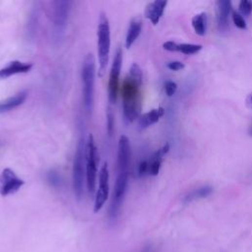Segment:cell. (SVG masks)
Here are the masks:
<instances>
[{"mask_svg":"<svg viewBox=\"0 0 252 252\" xmlns=\"http://www.w3.org/2000/svg\"><path fill=\"white\" fill-rule=\"evenodd\" d=\"M128 179H129L128 173L118 174V177L115 181L111 203L108 210V217L110 220H115L119 215L126 192H127Z\"/></svg>","mask_w":252,"mask_h":252,"instance_id":"obj_7","label":"cell"},{"mask_svg":"<svg viewBox=\"0 0 252 252\" xmlns=\"http://www.w3.org/2000/svg\"><path fill=\"white\" fill-rule=\"evenodd\" d=\"M109 193V172L107 162L104 163L99 174V188L96 192L94 212L98 213L104 207Z\"/></svg>","mask_w":252,"mask_h":252,"instance_id":"obj_10","label":"cell"},{"mask_svg":"<svg viewBox=\"0 0 252 252\" xmlns=\"http://www.w3.org/2000/svg\"><path fill=\"white\" fill-rule=\"evenodd\" d=\"M138 174L140 177L145 176L146 174H149V162L148 161H142L139 163L138 166Z\"/></svg>","mask_w":252,"mask_h":252,"instance_id":"obj_26","label":"cell"},{"mask_svg":"<svg viewBox=\"0 0 252 252\" xmlns=\"http://www.w3.org/2000/svg\"><path fill=\"white\" fill-rule=\"evenodd\" d=\"M28 97V92L27 91H21L17 93L16 95L0 102V113H5L8 111H11L18 107L22 106L26 99Z\"/></svg>","mask_w":252,"mask_h":252,"instance_id":"obj_15","label":"cell"},{"mask_svg":"<svg viewBox=\"0 0 252 252\" xmlns=\"http://www.w3.org/2000/svg\"><path fill=\"white\" fill-rule=\"evenodd\" d=\"M202 50V46L193 45V44H178L177 52L181 53L183 54H194Z\"/></svg>","mask_w":252,"mask_h":252,"instance_id":"obj_21","label":"cell"},{"mask_svg":"<svg viewBox=\"0 0 252 252\" xmlns=\"http://www.w3.org/2000/svg\"><path fill=\"white\" fill-rule=\"evenodd\" d=\"M232 12V2L230 0H219L216 3V15L219 29L224 31L229 25V16Z\"/></svg>","mask_w":252,"mask_h":252,"instance_id":"obj_13","label":"cell"},{"mask_svg":"<svg viewBox=\"0 0 252 252\" xmlns=\"http://www.w3.org/2000/svg\"><path fill=\"white\" fill-rule=\"evenodd\" d=\"M163 114H164V109L162 108H159L152 109L149 112L141 115L138 120L140 128L144 129V128H147V127H149V126L157 123Z\"/></svg>","mask_w":252,"mask_h":252,"instance_id":"obj_18","label":"cell"},{"mask_svg":"<svg viewBox=\"0 0 252 252\" xmlns=\"http://www.w3.org/2000/svg\"><path fill=\"white\" fill-rule=\"evenodd\" d=\"M95 78H96V62L92 54H87L84 59L82 67L83 82V103L86 111L90 114L94 105L95 93Z\"/></svg>","mask_w":252,"mask_h":252,"instance_id":"obj_2","label":"cell"},{"mask_svg":"<svg viewBox=\"0 0 252 252\" xmlns=\"http://www.w3.org/2000/svg\"><path fill=\"white\" fill-rule=\"evenodd\" d=\"M143 73L137 63H133L128 75L125 77L122 88V107L124 120L132 123L139 117L141 111V86Z\"/></svg>","mask_w":252,"mask_h":252,"instance_id":"obj_1","label":"cell"},{"mask_svg":"<svg viewBox=\"0 0 252 252\" xmlns=\"http://www.w3.org/2000/svg\"><path fill=\"white\" fill-rule=\"evenodd\" d=\"M33 67L32 63L22 62L19 60H13L6 66L0 69V79H6L17 74L28 73Z\"/></svg>","mask_w":252,"mask_h":252,"instance_id":"obj_12","label":"cell"},{"mask_svg":"<svg viewBox=\"0 0 252 252\" xmlns=\"http://www.w3.org/2000/svg\"><path fill=\"white\" fill-rule=\"evenodd\" d=\"M71 1H66V0H58V1L53 2V13H52V20H53V30H54V36L55 39L61 37L62 34L64 33L69 14L71 11Z\"/></svg>","mask_w":252,"mask_h":252,"instance_id":"obj_6","label":"cell"},{"mask_svg":"<svg viewBox=\"0 0 252 252\" xmlns=\"http://www.w3.org/2000/svg\"><path fill=\"white\" fill-rule=\"evenodd\" d=\"M249 135H250V136H252V124H251L250 128H249Z\"/></svg>","mask_w":252,"mask_h":252,"instance_id":"obj_31","label":"cell"},{"mask_svg":"<svg viewBox=\"0 0 252 252\" xmlns=\"http://www.w3.org/2000/svg\"><path fill=\"white\" fill-rule=\"evenodd\" d=\"M48 180H49L50 183H51L52 185H54V186L58 185L59 182H60V179H59L58 174H57L56 172H54V171H52L51 173H49V175H48Z\"/></svg>","mask_w":252,"mask_h":252,"instance_id":"obj_25","label":"cell"},{"mask_svg":"<svg viewBox=\"0 0 252 252\" xmlns=\"http://www.w3.org/2000/svg\"><path fill=\"white\" fill-rule=\"evenodd\" d=\"M141 252H154V250H153V247L151 245H147L143 248V250Z\"/></svg>","mask_w":252,"mask_h":252,"instance_id":"obj_29","label":"cell"},{"mask_svg":"<svg viewBox=\"0 0 252 252\" xmlns=\"http://www.w3.org/2000/svg\"><path fill=\"white\" fill-rule=\"evenodd\" d=\"M170 150V145L165 144L163 147H162L161 149H159L150 159L149 162V175L156 177L158 176V174L160 173L161 170V164L162 162V158L163 156L169 152Z\"/></svg>","mask_w":252,"mask_h":252,"instance_id":"obj_16","label":"cell"},{"mask_svg":"<svg viewBox=\"0 0 252 252\" xmlns=\"http://www.w3.org/2000/svg\"><path fill=\"white\" fill-rule=\"evenodd\" d=\"M247 104H248L249 107L252 108V93H251V94L248 96V98H247Z\"/></svg>","mask_w":252,"mask_h":252,"instance_id":"obj_30","label":"cell"},{"mask_svg":"<svg viewBox=\"0 0 252 252\" xmlns=\"http://www.w3.org/2000/svg\"><path fill=\"white\" fill-rule=\"evenodd\" d=\"M178 90V85L173 82V81H166L165 84H164V92L165 94L169 96V97H172L176 94Z\"/></svg>","mask_w":252,"mask_h":252,"instance_id":"obj_24","label":"cell"},{"mask_svg":"<svg viewBox=\"0 0 252 252\" xmlns=\"http://www.w3.org/2000/svg\"><path fill=\"white\" fill-rule=\"evenodd\" d=\"M113 126H114L113 114L111 113V111H109L108 114V135H109V136L112 134Z\"/></svg>","mask_w":252,"mask_h":252,"instance_id":"obj_28","label":"cell"},{"mask_svg":"<svg viewBox=\"0 0 252 252\" xmlns=\"http://www.w3.org/2000/svg\"><path fill=\"white\" fill-rule=\"evenodd\" d=\"M110 52V27L105 13H101L98 25V55H99V76H103L109 58Z\"/></svg>","mask_w":252,"mask_h":252,"instance_id":"obj_3","label":"cell"},{"mask_svg":"<svg viewBox=\"0 0 252 252\" xmlns=\"http://www.w3.org/2000/svg\"><path fill=\"white\" fill-rule=\"evenodd\" d=\"M233 21L235 27H237L240 30H245L246 29V22L243 19V17L236 11H233Z\"/></svg>","mask_w":252,"mask_h":252,"instance_id":"obj_22","label":"cell"},{"mask_svg":"<svg viewBox=\"0 0 252 252\" xmlns=\"http://www.w3.org/2000/svg\"><path fill=\"white\" fill-rule=\"evenodd\" d=\"M239 11L242 15L248 16L252 12V2L248 1V0H242L239 2Z\"/></svg>","mask_w":252,"mask_h":252,"instance_id":"obj_23","label":"cell"},{"mask_svg":"<svg viewBox=\"0 0 252 252\" xmlns=\"http://www.w3.org/2000/svg\"><path fill=\"white\" fill-rule=\"evenodd\" d=\"M142 20L140 18H134L131 20L125 39V46L127 49H130L139 37L142 31Z\"/></svg>","mask_w":252,"mask_h":252,"instance_id":"obj_17","label":"cell"},{"mask_svg":"<svg viewBox=\"0 0 252 252\" xmlns=\"http://www.w3.org/2000/svg\"><path fill=\"white\" fill-rule=\"evenodd\" d=\"M213 192V188L211 186H203L200 187L198 189H195L193 191H191L189 194H187L184 198V202L185 203H189L198 199H202V198H206L209 195H211V193Z\"/></svg>","mask_w":252,"mask_h":252,"instance_id":"obj_20","label":"cell"},{"mask_svg":"<svg viewBox=\"0 0 252 252\" xmlns=\"http://www.w3.org/2000/svg\"><path fill=\"white\" fill-rule=\"evenodd\" d=\"M166 4L167 1L165 0H156L149 3L145 8V17L149 19L153 25H157L164 12Z\"/></svg>","mask_w":252,"mask_h":252,"instance_id":"obj_14","label":"cell"},{"mask_svg":"<svg viewBox=\"0 0 252 252\" xmlns=\"http://www.w3.org/2000/svg\"><path fill=\"white\" fill-rule=\"evenodd\" d=\"M86 158V184L88 191L93 194L96 191V181L98 177L99 153L95 143V139L91 134L88 138L85 148Z\"/></svg>","mask_w":252,"mask_h":252,"instance_id":"obj_5","label":"cell"},{"mask_svg":"<svg viewBox=\"0 0 252 252\" xmlns=\"http://www.w3.org/2000/svg\"><path fill=\"white\" fill-rule=\"evenodd\" d=\"M192 27L195 33L199 36H204L207 31V15L202 12L192 18Z\"/></svg>","mask_w":252,"mask_h":252,"instance_id":"obj_19","label":"cell"},{"mask_svg":"<svg viewBox=\"0 0 252 252\" xmlns=\"http://www.w3.org/2000/svg\"><path fill=\"white\" fill-rule=\"evenodd\" d=\"M122 67V50L118 49L111 65L108 80V100L110 104H115L119 89V77Z\"/></svg>","mask_w":252,"mask_h":252,"instance_id":"obj_9","label":"cell"},{"mask_svg":"<svg viewBox=\"0 0 252 252\" xmlns=\"http://www.w3.org/2000/svg\"><path fill=\"white\" fill-rule=\"evenodd\" d=\"M131 149L129 139L122 135L118 141V151H117V170L118 174L128 173V167L130 163Z\"/></svg>","mask_w":252,"mask_h":252,"instance_id":"obj_11","label":"cell"},{"mask_svg":"<svg viewBox=\"0 0 252 252\" xmlns=\"http://www.w3.org/2000/svg\"><path fill=\"white\" fill-rule=\"evenodd\" d=\"M85 141L82 138L79 141L74 161H73V189L77 199H81L84 194V183L86 179V158Z\"/></svg>","mask_w":252,"mask_h":252,"instance_id":"obj_4","label":"cell"},{"mask_svg":"<svg viewBox=\"0 0 252 252\" xmlns=\"http://www.w3.org/2000/svg\"><path fill=\"white\" fill-rule=\"evenodd\" d=\"M24 184L25 181L9 167H6L0 174V195L3 197L16 193Z\"/></svg>","mask_w":252,"mask_h":252,"instance_id":"obj_8","label":"cell"},{"mask_svg":"<svg viewBox=\"0 0 252 252\" xmlns=\"http://www.w3.org/2000/svg\"><path fill=\"white\" fill-rule=\"evenodd\" d=\"M167 68L173 70V71H179V70H181L184 68V64L180 61H171L167 63Z\"/></svg>","mask_w":252,"mask_h":252,"instance_id":"obj_27","label":"cell"}]
</instances>
